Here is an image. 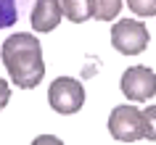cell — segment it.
<instances>
[{"mask_svg": "<svg viewBox=\"0 0 156 145\" xmlns=\"http://www.w3.org/2000/svg\"><path fill=\"white\" fill-rule=\"evenodd\" d=\"M0 58L8 71L11 82L21 90L37 87L45 77V61H42V48L34 34L16 32L0 45Z\"/></svg>", "mask_w": 156, "mask_h": 145, "instance_id": "6da1fadb", "label": "cell"}, {"mask_svg": "<svg viewBox=\"0 0 156 145\" xmlns=\"http://www.w3.org/2000/svg\"><path fill=\"white\" fill-rule=\"evenodd\" d=\"M48 103L50 108L61 116H69V113H77L85 105V87L80 79L74 77H58V79L50 82L48 87Z\"/></svg>", "mask_w": 156, "mask_h": 145, "instance_id": "7a4b0ae2", "label": "cell"}, {"mask_svg": "<svg viewBox=\"0 0 156 145\" xmlns=\"http://www.w3.org/2000/svg\"><path fill=\"white\" fill-rule=\"evenodd\" d=\"M148 29L138 19H122L111 26V45H114L122 56H138L148 48Z\"/></svg>", "mask_w": 156, "mask_h": 145, "instance_id": "3957f363", "label": "cell"}, {"mask_svg": "<svg viewBox=\"0 0 156 145\" xmlns=\"http://www.w3.org/2000/svg\"><path fill=\"white\" fill-rule=\"evenodd\" d=\"M108 132L119 143H135L143 137V111L135 105H116L108 116Z\"/></svg>", "mask_w": 156, "mask_h": 145, "instance_id": "277c9868", "label": "cell"}, {"mask_svg": "<svg viewBox=\"0 0 156 145\" xmlns=\"http://www.w3.org/2000/svg\"><path fill=\"white\" fill-rule=\"evenodd\" d=\"M124 98H130L135 103H146L148 98L156 95V71L148 66H130L119 79Z\"/></svg>", "mask_w": 156, "mask_h": 145, "instance_id": "5b68a950", "label": "cell"}, {"mask_svg": "<svg viewBox=\"0 0 156 145\" xmlns=\"http://www.w3.org/2000/svg\"><path fill=\"white\" fill-rule=\"evenodd\" d=\"M32 29L34 32H53L61 19H64V11H61V0H37L32 8Z\"/></svg>", "mask_w": 156, "mask_h": 145, "instance_id": "8992f818", "label": "cell"}, {"mask_svg": "<svg viewBox=\"0 0 156 145\" xmlns=\"http://www.w3.org/2000/svg\"><path fill=\"white\" fill-rule=\"evenodd\" d=\"M61 11L69 21L82 24V21L93 19V0H61Z\"/></svg>", "mask_w": 156, "mask_h": 145, "instance_id": "52a82bcc", "label": "cell"}, {"mask_svg": "<svg viewBox=\"0 0 156 145\" xmlns=\"http://www.w3.org/2000/svg\"><path fill=\"white\" fill-rule=\"evenodd\" d=\"M122 0H93V19L98 21H111L119 16Z\"/></svg>", "mask_w": 156, "mask_h": 145, "instance_id": "ba28073f", "label": "cell"}, {"mask_svg": "<svg viewBox=\"0 0 156 145\" xmlns=\"http://www.w3.org/2000/svg\"><path fill=\"white\" fill-rule=\"evenodd\" d=\"M19 21V0H0V29H11Z\"/></svg>", "mask_w": 156, "mask_h": 145, "instance_id": "9c48e42d", "label": "cell"}, {"mask_svg": "<svg viewBox=\"0 0 156 145\" xmlns=\"http://www.w3.org/2000/svg\"><path fill=\"white\" fill-rule=\"evenodd\" d=\"M127 8L140 19L156 16V0H127Z\"/></svg>", "mask_w": 156, "mask_h": 145, "instance_id": "30bf717a", "label": "cell"}, {"mask_svg": "<svg viewBox=\"0 0 156 145\" xmlns=\"http://www.w3.org/2000/svg\"><path fill=\"white\" fill-rule=\"evenodd\" d=\"M143 137L156 140V105H148L143 111Z\"/></svg>", "mask_w": 156, "mask_h": 145, "instance_id": "8fae6325", "label": "cell"}, {"mask_svg": "<svg viewBox=\"0 0 156 145\" xmlns=\"http://www.w3.org/2000/svg\"><path fill=\"white\" fill-rule=\"evenodd\" d=\"M8 100H11V87H8V82L0 77V111L8 105Z\"/></svg>", "mask_w": 156, "mask_h": 145, "instance_id": "7c38bea8", "label": "cell"}, {"mask_svg": "<svg viewBox=\"0 0 156 145\" xmlns=\"http://www.w3.org/2000/svg\"><path fill=\"white\" fill-rule=\"evenodd\" d=\"M32 145H64V140H58L53 135H40V137L32 140Z\"/></svg>", "mask_w": 156, "mask_h": 145, "instance_id": "4fadbf2b", "label": "cell"}]
</instances>
